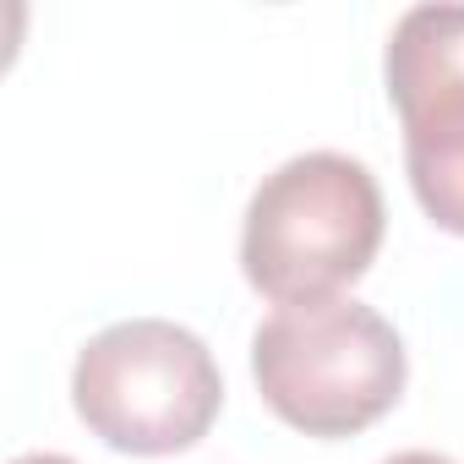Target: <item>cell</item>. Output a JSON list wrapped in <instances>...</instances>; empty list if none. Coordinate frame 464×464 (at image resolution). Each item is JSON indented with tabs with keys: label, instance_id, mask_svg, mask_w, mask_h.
I'll list each match as a JSON object with an SVG mask.
<instances>
[{
	"label": "cell",
	"instance_id": "3",
	"mask_svg": "<svg viewBox=\"0 0 464 464\" xmlns=\"http://www.w3.org/2000/svg\"><path fill=\"white\" fill-rule=\"evenodd\" d=\"M72 410L104 448L164 459L208 437L224 410V377L191 328L169 317H126L77 350Z\"/></svg>",
	"mask_w": 464,
	"mask_h": 464
},
{
	"label": "cell",
	"instance_id": "6",
	"mask_svg": "<svg viewBox=\"0 0 464 464\" xmlns=\"http://www.w3.org/2000/svg\"><path fill=\"white\" fill-rule=\"evenodd\" d=\"M12 464H77V459H66V453H17Z\"/></svg>",
	"mask_w": 464,
	"mask_h": 464
},
{
	"label": "cell",
	"instance_id": "2",
	"mask_svg": "<svg viewBox=\"0 0 464 464\" xmlns=\"http://www.w3.org/2000/svg\"><path fill=\"white\" fill-rule=\"evenodd\" d=\"M252 377L285 426L339 442L399 404L410 355L382 312L334 295L263 317L252 334Z\"/></svg>",
	"mask_w": 464,
	"mask_h": 464
},
{
	"label": "cell",
	"instance_id": "1",
	"mask_svg": "<svg viewBox=\"0 0 464 464\" xmlns=\"http://www.w3.org/2000/svg\"><path fill=\"white\" fill-rule=\"evenodd\" d=\"M377 175L350 153H295L246 202L241 274L274 306H312L350 290L382 246Z\"/></svg>",
	"mask_w": 464,
	"mask_h": 464
},
{
	"label": "cell",
	"instance_id": "5",
	"mask_svg": "<svg viewBox=\"0 0 464 464\" xmlns=\"http://www.w3.org/2000/svg\"><path fill=\"white\" fill-rule=\"evenodd\" d=\"M382 464H453V459H442V453H426V448H410V453H393V459H382Z\"/></svg>",
	"mask_w": 464,
	"mask_h": 464
},
{
	"label": "cell",
	"instance_id": "4",
	"mask_svg": "<svg viewBox=\"0 0 464 464\" xmlns=\"http://www.w3.org/2000/svg\"><path fill=\"white\" fill-rule=\"evenodd\" d=\"M420 213L464 236V6H410L382 50Z\"/></svg>",
	"mask_w": 464,
	"mask_h": 464
}]
</instances>
